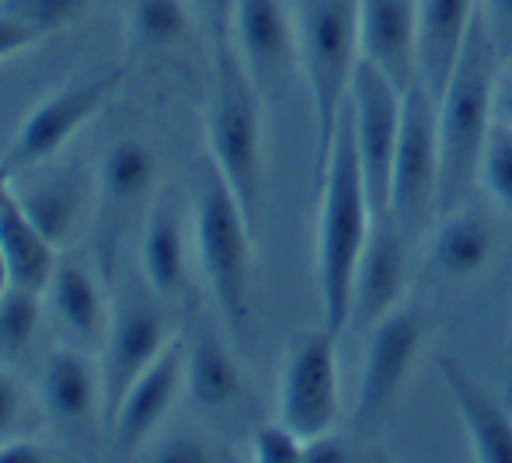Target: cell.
<instances>
[{"instance_id":"1","label":"cell","mask_w":512,"mask_h":463,"mask_svg":"<svg viewBox=\"0 0 512 463\" xmlns=\"http://www.w3.org/2000/svg\"><path fill=\"white\" fill-rule=\"evenodd\" d=\"M317 182H321L317 293H321L324 328L342 335L352 317V282H356L359 258H363V248L373 230V216H377L370 192H366L363 164H359L349 101L338 112L328 161H324Z\"/></svg>"},{"instance_id":"2","label":"cell","mask_w":512,"mask_h":463,"mask_svg":"<svg viewBox=\"0 0 512 463\" xmlns=\"http://www.w3.org/2000/svg\"><path fill=\"white\" fill-rule=\"evenodd\" d=\"M502 49L495 46L485 18H474L460 60L453 67L443 94L436 98L439 112V220L464 209L471 188L478 185L481 154L495 126V84L502 74Z\"/></svg>"},{"instance_id":"3","label":"cell","mask_w":512,"mask_h":463,"mask_svg":"<svg viewBox=\"0 0 512 463\" xmlns=\"http://www.w3.org/2000/svg\"><path fill=\"white\" fill-rule=\"evenodd\" d=\"M192 234L206 286L227 331L244 342L251 324V237L255 227L244 216L234 188L227 185L213 157H203L192 175Z\"/></svg>"},{"instance_id":"4","label":"cell","mask_w":512,"mask_h":463,"mask_svg":"<svg viewBox=\"0 0 512 463\" xmlns=\"http://www.w3.org/2000/svg\"><path fill=\"white\" fill-rule=\"evenodd\" d=\"M213 49V91L206 108L209 157L234 188L248 223L258 230L262 216V105L265 94L251 81L234 39L209 42Z\"/></svg>"},{"instance_id":"5","label":"cell","mask_w":512,"mask_h":463,"mask_svg":"<svg viewBox=\"0 0 512 463\" xmlns=\"http://www.w3.org/2000/svg\"><path fill=\"white\" fill-rule=\"evenodd\" d=\"M300 70L314 108V168L328 161L335 122L359 63V0H297Z\"/></svg>"},{"instance_id":"6","label":"cell","mask_w":512,"mask_h":463,"mask_svg":"<svg viewBox=\"0 0 512 463\" xmlns=\"http://www.w3.org/2000/svg\"><path fill=\"white\" fill-rule=\"evenodd\" d=\"M436 94L415 81L405 91V112H401L398 154L391 171V202L387 213L398 220L411 244L425 237L432 223H439V122H436Z\"/></svg>"},{"instance_id":"7","label":"cell","mask_w":512,"mask_h":463,"mask_svg":"<svg viewBox=\"0 0 512 463\" xmlns=\"http://www.w3.org/2000/svg\"><path fill=\"white\" fill-rule=\"evenodd\" d=\"M161 296L143 282H129L126 293L115 300L112 321H108V335L102 342V418L105 432L112 425L115 411H119L126 390L133 387V380L161 356V349L171 342L168 321H164V310L157 307Z\"/></svg>"},{"instance_id":"8","label":"cell","mask_w":512,"mask_h":463,"mask_svg":"<svg viewBox=\"0 0 512 463\" xmlns=\"http://www.w3.org/2000/svg\"><path fill=\"white\" fill-rule=\"evenodd\" d=\"M345 101H349L352 129H356V150L359 164H363L366 192H370L373 209L387 213L394 154H398L401 136V112H405V91L384 70L359 56Z\"/></svg>"},{"instance_id":"9","label":"cell","mask_w":512,"mask_h":463,"mask_svg":"<svg viewBox=\"0 0 512 463\" xmlns=\"http://www.w3.org/2000/svg\"><path fill=\"white\" fill-rule=\"evenodd\" d=\"M338 408V335L321 324L293 342L279 383V418L304 439H314L335 429Z\"/></svg>"},{"instance_id":"10","label":"cell","mask_w":512,"mask_h":463,"mask_svg":"<svg viewBox=\"0 0 512 463\" xmlns=\"http://www.w3.org/2000/svg\"><path fill=\"white\" fill-rule=\"evenodd\" d=\"M425 335H429V317L415 307H394L370 328L356 408V422L363 432L377 429L401 401V390L415 370Z\"/></svg>"},{"instance_id":"11","label":"cell","mask_w":512,"mask_h":463,"mask_svg":"<svg viewBox=\"0 0 512 463\" xmlns=\"http://www.w3.org/2000/svg\"><path fill=\"white\" fill-rule=\"evenodd\" d=\"M122 74H126L122 67L98 70V74L81 77V81L60 88L53 98H46L42 105H35V112L21 122L18 136H14L11 150L4 157V164L14 171V178L21 171H32L42 161H49L112 98V91L122 84Z\"/></svg>"},{"instance_id":"12","label":"cell","mask_w":512,"mask_h":463,"mask_svg":"<svg viewBox=\"0 0 512 463\" xmlns=\"http://www.w3.org/2000/svg\"><path fill=\"white\" fill-rule=\"evenodd\" d=\"M157 182V157L136 136L115 140L102 157L98 171V255H102L105 276L115 272V255L122 237L133 227L136 213L147 202Z\"/></svg>"},{"instance_id":"13","label":"cell","mask_w":512,"mask_h":463,"mask_svg":"<svg viewBox=\"0 0 512 463\" xmlns=\"http://www.w3.org/2000/svg\"><path fill=\"white\" fill-rule=\"evenodd\" d=\"M230 39L265 98L279 94L300 70L297 14L286 0H234Z\"/></svg>"},{"instance_id":"14","label":"cell","mask_w":512,"mask_h":463,"mask_svg":"<svg viewBox=\"0 0 512 463\" xmlns=\"http://www.w3.org/2000/svg\"><path fill=\"white\" fill-rule=\"evenodd\" d=\"M39 397L46 415L70 439H91L105 429L102 418V366L91 363L88 349L60 345L46 356L39 373Z\"/></svg>"},{"instance_id":"15","label":"cell","mask_w":512,"mask_h":463,"mask_svg":"<svg viewBox=\"0 0 512 463\" xmlns=\"http://www.w3.org/2000/svg\"><path fill=\"white\" fill-rule=\"evenodd\" d=\"M185 387V338H171L161 356L147 366L126 390L105 439L115 457H133L143 443L157 432L164 415L175 404L178 390Z\"/></svg>"},{"instance_id":"16","label":"cell","mask_w":512,"mask_h":463,"mask_svg":"<svg viewBox=\"0 0 512 463\" xmlns=\"http://www.w3.org/2000/svg\"><path fill=\"white\" fill-rule=\"evenodd\" d=\"M408 248L411 241L391 213L373 216L370 241L359 258L356 282H352V317L349 324L373 328L384 314L401 307L408 289Z\"/></svg>"},{"instance_id":"17","label":"cell","mask_w":512,"mask_h":463,"mask_svg":"<svg viewBox=\"0 0 512 463\" xmlns=\"http://www.w3.org/2000/svg\"><path fill=\"white\" fill-rule=\"evenodd\" d=\"M359 53L401 91L418 77V0H359Z\"/></svg>"},{"instance_id":"18","label":"cell","mask_w":512,"mask_h":463,"mask_svg":"<svg viewBox=\"0 0 512 463\" xmlns=\"http://www.w3.org/2000/svg\"><path fill=\"white\" fill-rule=\"evenodd\" d=\"M436 370L450 390L460 411V422L471 439L474 460L481 463H512V418L509 411L474 380L457 359L436 356Z\"/></svg>"},{"instance_id":"19","label":"cell","mask_w":512,"mask_h":463,"mask_svg":"<svg viewBox=\"0 0 512 463\" xmlns=\"http://www.w3.org/2000/svg\"><path fill=\"white\" fill-rule=\"evenodd\" d=\"M140 276L161 300H175L189 286V237H185V209L178 199L164 195L147 209L140 237Z\"/></svg>"},{"instance_id":"20","label":"cell","mask_w":512,"mask_h":463,"mask_svg":"<svg viewBox=\"0 0 512 463\" xmlns=\"http://www.w3.org/2000/svg\"><path fill=\"white\" fill-rule=\"evenodd\" d=\"M478 11L481 0H418V77L436 98L457 67Z\"/></svg>"},{"instance_id":"21","label":"cell","mask_w":512,"mask_h":463,"mask_svg":"<svg viewBox=\"0 0 512 463\" xmlns=\"http://www.w3.org/2000/svg\"><path fill=\"white\" fill-rule=\"evenodd\" d=\"M46 296H49V307H53L56 321L63 324V331H67L81 349H102L112 310L105 307L102 289H98L95 276H91L81 262L60 258V265H56L53 279H49V286H46Z\"/></svg>"},{"instance_id":"22","label":"cell","mask_w":512,"mask_h":463,"mask_svg":"<svg viewBox=\"0 0 512 463\" xmlns=\"http://www.w3.org/2000/svg\"><path fill=\"white\" fill-rule=\"evenodd\" d=\"M185 387H189L192 401L209 411L230 408L244 394V376L234 352L206 321L185 342Z\"/></svg>"},{"instance_id":"23","label":"cell","mask_w":512,"mask_h":463,"mask_svg":"<svg viewBox=\"0 0 512 463\" xmlns=\"http://www.w3.org/2000/svg\"><path fill=\"white\" fill-rule=\"evenodd\" d=\"M0 255H4L14 286L35 289V293H46L49 279L60 265V248L28 220L18 195L0 209Z\"/></svg>"},{"instance_id":"24","label":"cell","mask_w":512,"mask_h":463,"mask_svg":"<svg viewBox=\"0 0 512 463\" xmlns=\"http://www.w3.org/2000/svg\"><path fill=\"white\" fill-rule=\"evenodd\" d=\"M495 251V234L481 216L474 213H457L443 216L432 237V262L446 279H471L492 262Z\"/></svg>"},{"instance_id":"25","label":"cell","mask_w":512,"mask_h":463,"mask_svg":"<svg viewBox=\"0 0 512 463\" xmlns=\"http://www.w3.org/2000/svg\"><path fill=\"white\" fill-rule=\"evenodd\" d=\"M14 195H18L28 220H32L56 248H63V244L74 237V227H77V220H81V206H84V185L77 175L60 171V175L35 178V182L18 188Z\"/></svg>"},{"instance_id":"26","label":"cell","mask_w":512,"mask_h":463,"mask_svg":"<svg viewBox=\"0 0 512 463\" xmlns=\"http://www.w3.org/2000/svg\"><path fill=\"white\" fill-rule=\"evenodd\" d=\"M199 25L189 0H133L129 4V42L140 53L168 49Z\"/></svg>"},{"instance_id":"27","label":"cell","mask_w":512,"mask_h":463,"mask_svg":"<svg viewBox=\"0 0 512 463\" xmlns=\"http://www.w3.org/2000/svg\"><path fill=\"white\" fill-rule=\"evenodd\" d=\"M42 317V293L25 286H7L0 296V363H11L32 345Z\"/></svg>"},{"instance_id":"28","label":"cell","mask_w":512,"mask_h":463,"mask_svg":"<svg viewBox=\"0 0 512 463\" xmlns=\"http://www.w3.org/2000/svg\"><path fill=\"white\" fill-rule=\"evenodd\" d=\"M478 182L495 199V206L506 216H512V126L495 119L492 133H488L485 154H481Z\"/></svg>"},{"instance_id":"29","label":"cell","mask_w":512,"mask_h":463,"mask_svg":"<svg viewBox=\"0 0 512 463\" xmlns=\"http://www.w3.org/2000/svg\"><path fill=\"white\" fill-rule=\"evenodd\" d=\"M88 7H91V0H0V11L11 14V18H21L39 35L56 32V28L74 21L77 14H84Z\"/></svg>"},{"instance_id":"30","label":"cell","mask_w":512,"mask_h":463,"mask_svg":"<svg viewBox=\"0 0 512 463\" xmlns=\"http://www.w3.org/2000/svg\"><path fill=\"white\" fill-rule=\"evenodd\" d=\"M255 446V460L258 463H300L304 460V446L307 439L300 432H293L290 425L279 418L276 425H262L251 439Z\"/></svg>"},{"instance_id":"31","label":"cell","mask_w":512,"mask_h":463,"mask_svg":"<svg viewBox=\"0 0 512 463\" xmlns=\"http://www.w3.org/2000/svg\"><path fill=\"white\" fill-rule=\"evenodd\" d=\"M150 460H164V463H209L213 453L199 436H189V432H178V436H168L164 443H157V450L150 453Z\"/></svg>"},{"instance_id":"32","label":"cell","mask_w":512,"mask_h":463,"mask_svg":"<svg viewBox=\"0 0 512 463\" xmlns=\"http://www.w3.org/2000/svg\"><path fill=\"white\" fill-rule=\"evenodd\" d=\"M189 4L209 42L230 35V28H234V0H189Z\"/></svg>"},{"instance_id":"33","label":"cell","mask_w":512,"mask_h":463,"mask_svg":"<svg viewBox=\"0 0 512 463\" xmlns=\"http://www.w3.org/2000/svg\"><path fill=\"white\" fill-rule=\"evenodd\" d=\"M481 18L502 56H512V0H481Z\"/></svg>"},{"instance_id":"34","label":"cell","mask_w":512,"mask_h":463,"mask_svg":"<svg viewBox=\"0 0 512 463\" xmlns=\"http://www.w3.org/2000/svg\"><path fill=\"white\" fill-rule=\"evenodd\" d=\"M42 35L35 32L32 25H25L21 18H11V14L0 11V60H7L11 53H21L32 42H39Z\"/></svg>"},{"instance_id":"35","label":"cell","mask_w":512,"mask_h":463,"mask_svg":"<svg viewBox=\"0 0 512 463\" xmlns=\"http://www.w3.org/2000/svg\"><path fill=\"white\" fill-rule=\"evenodd\" d=\"M349 460V443L342 436H335V429L324 436L307 439L304 446V463H345Z\"/></svg>"},{"instance_id":"36","label":"cell","mask_w":512,"mask_h":463,"mask_svg":"<svg viewBox=\"0 0 512 463\" xmlns=\"http://www.w3.org/2000/svg\"><path fill=\"white\" fill-rule=\"evenodd\" d=\"M18 415H21V390H18V383H14L11 376L0 370V439L14 429Z\"/></svg>"},{"instance_id":"37","label":"cell","mask_w":512,"mask_h":463,"mask_svg":"<svg viewBox=\"0 0 512 463\" xmlns=\"http://www.w3.org/2000/svg\"><path fill=\"white\" fill-rule=\"evenodd\" d=\"M0 463H49V453L32 439H11L0 443Z\"/></svg>"},{"instance_id":"38","label":"cell","mask_w":512,"mask_h":463,"mask_svg":"<svg viewBox=\"0 0 512 463\" xmlns=\"http://www.w3.org/2000/svg\"><path fill=\"white\" fill-rule=\"evenodd\" d=\"M495 119L512 126V56H506L499 84H495Z\"/></svg>"},{"instance_id":"39","label":"cell","mask_w":512,"mask_h":463,"mask_svg":"<svg viewBox=\"0 0 512 463\" xmlns=\"http://www.w3.org/2000/svg\"><path fill=\"white\" fill-rule=\"evenodd\" d=\"M11 182H14V171L7 168L4 161H0V209H4L7 202L14 199V188H11Z\"/></svg>"},{"instance_id":"40","label":"cell","mask_w":512,"mask_h":463,"mask_svg":"<svg viewBox=\"0 0 512 463\" xmlns=\"http://www.w3.org/2000/svg\"><path fill=\"white\" fill-rule=\"evenodd\" d=\"M7 286H11V272H7V265H4V255H0V296L7 293Z\"/></svg>"},{"instance_id":"41","label":"cell","mask_w":512,"mask_h":463,"mask_svg":"<svg viewBox=\"0 0 512 463\" xmlns=\"http://www.w3.org/2000/svg\"><path fill=\"white\" fill-rule=\"evenodd\" d=\"M506 397L512 401V345H509V363H506Z\"/></svg>"}]
</instances>
